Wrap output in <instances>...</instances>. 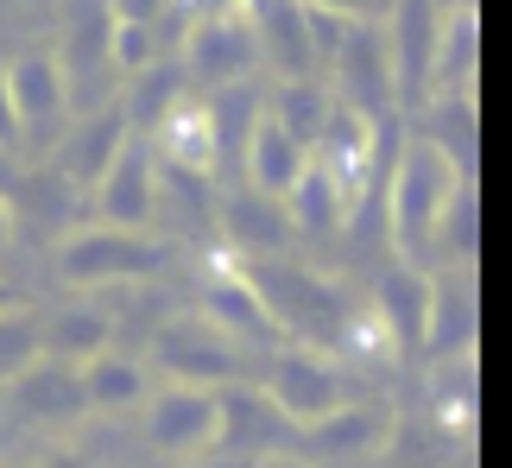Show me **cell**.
Returning <instances> with one entry per match:
<instances>
[{"label":"cell","mask_w":512,"mask_h":468,"mask_svg":"<svg viewBox=\"0 0 512 468\" xmlns=\"http://www.w3.org/2000/svg\"><path fill=\"white\" fill-rule=\"evenodd\" d=\"M462 178L468 171L437 146V133L399 140V152H392V165H386V234H392V253H399L405 266H424L437 216H443V203L456 197Z\"/></svg>","instance_id":"obj_1"},{"label":"cell","mask_w":512,"mask_h":468,"mask_svg":"<svg viewBox=\"0 0 512 468\" xmlns=\"http://www.w3.org/2000/svg\"><path fill=\"white\" fill-rule=\"evenodd\" d=\"M247 279L260 285V298L279 323V336H298L304 348H342L348 336V310H354V291H342L336 279H317V272L279 260V253H260V260H241Z\"/></svg>","instance_id":"obj_2"},{"label":"cell","mask_w":512,"mask_h":468,"mask_svg":"<svg viewBox=\"0 0 512 468\" xmlns=\"http://www.w3.org/2000/svg\"><path fill=\"white\" fill-rule=\"evenodd\" d=\"M177 247L152 228H76L57 247V279L70 291H108V285H140L152 272H165Z\"/></svg>","instance_id":"obj_3"},{"label":"cell","mask_w":512,"mask_h":468,"mask_svg":"<svg viewBox=\"0 0 512 468\" xmlns=\"http://www.w3.org/2000/svg\"><path fill=\"white\" fill-rule=\"evenodd\" d=\"M253 386L272 399V412L285 418V431H304V424H317L323 412H336L348 399L342 367L329 361L323 348H266Z\"/></svg>","instance_id":"obj_4"},{"label":"cell","mask_w":512,"mask_h":468,"mask_svg":"<svg viewBox=\"0 0 512 468\" xmlns=\"http://www.w3.org/2000/svg\"><path fill=\"white\" fill-rule=\"evenodd\" d=\"M146 367H159L165 380H184V386H222L247 367V355L203 317V310H184V317H171L165 329H152Z\"/></svg>","instance_id":"obj_5"},{"label":"cell","mask_w":512,"mask_h":468,"mask_svg":"<svg viewBox=\"0 0 512 468\" xmlns=\"http://www.w3.org/2000/svg\"><path fill=\"white\" fill-rule=\"evenodd\" d=\"M177 70L190 83L228 89V83H253L260 70V45H253L247 13H203L184 26V45H177Z\"/></svg>","instance_id":"obj_6"},{"label":"cell","mask_w":512,"mask_h":468,"mask_svg":"<svg viewBox=\"0 0 512 468\" xmlns=\"http://www.w3.org/2000/svg\"><path fill=\"white\" fill-rule=\"evenodd\" d=\"M329 95H336L342 108L367 114V121H380V114L399 108V89H392V51H386L380 26H367V19L348 26V38L336 45V57H329Z\"/></svg>","instance_id":"obj_7"},{"label":"cell","mask_w":512,"mask_h":468,"mask_svg":"<svg viewBox=\"0 0 512 468\" xmlns=\"http://www.w3.org/2000/svg\"><path fill=\"white\" fill-rule=\"evenodd\" d=\"M89 209L108 228H152L159 222V159L140 133H127L114 146V159L102 165V178L89 184Z\"/></svg>","instance_id":"obj_8"},{"label":"cell","mask_w":512,"mask_h":468,"mask_svg":"<svg viewBox=\"0 0 512 468\" xmlns=\"http://www.w3.org/2000/svg\"><path fill=\"white\" fill-rule=\"evenodd\" d=\"M7 95H13V121H19V152H45L64 140L70 89L51 51H26L19 64H7Z\"/></svg>","instance_id":"obj_9"},{"label":"cell","mask_w":512,"mask_h":468,"mask_svg":"<svg viewBox=\"0 0 512 468\" xmlns=\"http://www.w3.org/2000/svg\"><path fill=\"white\" fill-rule=\"evenodd\" d=\"M196 310L222 329V336L241 348V355H253V348H266L279 342V323H272V310H266V298H260V285L247 279V266L241 260H215L209 266V279H203V298H196Z\"/></svg>","instance_id":"obj_10"},{"label":"cell","mask_w":512,"mask_h":468,"mask_svg":"<svg viewBox=\"0 0 512 468\" xmlns=\"http://www.w3.org/2000/svg\"><path fill=\"white\" fill-rule=\"evenodd\" d=\"M146 437L165 456H203L215 443V386H184L165 380L159 393H146Z\"/></svg>","instance_id":"obj_11"},{"label":"cell","mask_w":512,"mask_h":468,"mask_svg":"<svg viewBox=\"0 0 512 468\" xmlns=\"http://www.w3.org/2000/svg\"><path fill=\"white\" fill-rule=\"evenodd\" d=\"M7 386V412L19 424H38V431H51V424H70L76 412H89L83 405V380H76V361L64 355H32L19 367Z\"/></svg>","instance_id":"obj_12"},{"label":"cell","mask_w":512,"mask_h":468,"mask_svg":"<svg viewBox=\"0 0 512 468\" xmlns=\"http://www.w3.org/2000/svg\"><path fill=\"white\" fill-rule=\"evenodd\" d=\"M437 13L443 0H399L386 19V51H392V89H399V108L424 102L430 95V51H437Z\"/></svg>","instance_id":"obj_13"},{"label":"cell","mask_w":512,"mask_h":468,"mask_svg":"<svg viewBox=\"0 0 512 468\" xmlns=\"http://www.w3.org/2000/svg\"><path fill=\"white\" fill-rule=\"evenodd\" d=\"M285 222H291V234H304V241H336V234L354 222V209H348V190L336 184V171H329L317 152L304 159V171L291 178V190H285Z\"/></svg>","instance_id":"obj_14"},{"label":"cell","mask_w":512,"mask_h":468,"mask_svg":"<svg viewBox=\"0 0 512 468\" xmlns=\"http://www.w3.org/2000/svg\"><path fill=\"white\" fill-rule=\"evenodd\" d=\"M215 222H222V241L234 247V260H260V253H279L291 241L285 203L266 197V190H253V184L215 197Z\"/></svg>","instance_id":"obj_15"},{"label":"cell","mask_w":512,"mask_h":468,"mask_svg":"<svg viewBox=\"0 0 512 468\" xmlns=\"http://www.w3.org/2000/svg\"><path fill=\"white\" fill-rule=\"evenodd\" d=\"M285 431V418L272 412V399L260 386H215V443L209 450H222L234 462L272 450V437Z\"/></svg>","instance_id":"obj_16"},{"label":"cell","mask_w":512,"mask_h":468,"mask_svg":"<svg viewBox=\"0 0 512 468\" xmlns=\"http://www.w3.org/2000/svg\"><path fill=\"white\" fill-rule=\"evenodd\" d=\"M260 64L272 76H317L310 64V38H304V0H241Z\"/></svg>","instance_id":"obj_17"},{"label":"cell","mask_w":512,"mask_h":468,"mask_svg":"<svg viewBox=\"0 0 512 468\" xmlns=\"http://www.w3.org/2000/svg\"><path fill=\"white\" fill-rule=\"evenodd\" d=\"M443 355H475V291H468L462 272H430V323L418 361H443Z\"/></svg>","instance_id":"obj_18"},{"label":"cell","mask_w":512,"mask_h":468,"mask_svg":"<svg viewBox=\"0 0 512 468\" xmlns=\"http://www.w3.org/2000/svg\"><path fill=\"white\" fill-rule=\"evenodd\" d=\"M304 159H310L304 140H291V133L272 121L266 108L253 114V127H247V140H241V178H247L253 190H266V197H285L291 178L304 171Z\"/></svg>","instance_id":"obj_19"},{"label":"cell","mask_w":512,"mask_h":468,"mask_svg":"<svg viewBox=\"0 0 512 468\" xmlns=\"http://www.w3.org/2000/svg\"><path fill=\"white\" fill-rule=\"evenodd\" d=\"M108 32H114L108 0H70L64 7V51H51V57H57V70H64L70 95H76V83H89V76H114L108 70Z\"/></svg>","instance_id":"obj_20"},{"label":"cell","mask_w":512,"mask_h":468,"mask_svg":"<svg viewBox=\"0 0 512 468\" xmlns=\"http://www.w3.org/2000/svg\"><path fill=\"white\" fill-rule=\"evenodd\" d=\"M386 431H392V412L386 405H336V412H323L317 424H304V443L317 450L323 462H348V456H373L386 443Z\"/></svg>","instance_id":"obj_21"},{"label":"cell","mask_w":512,"mask_h":468,"mask_svg":"<svg viewBox=\"0 0 512 468\" xmlns=\"http://www.w3.org/2000/svg\"><path fill=\"white\" fill-rule=\"evenodd\" d=\"M76 380H83V405L89 412H127L152 393V367L127 348H95L89 361H76Z\"/></svg>","instance_id":"obj_22"},{"label":"cell","mask_w":512,"mask_h":468,"mask_svg":"<svg viewBox=\"0 0 512 468\" xmlns=\"http://www.w3.org/2000/svg\"><path fill=\"white\" fill-rule=\"evenodd\" d=\"M373 310H380V323H386V336H392V355H399V361H418L424 323H430V272L399 266L380 291H373Z\"/></svg>","instance_id":"obj_23"},{"label":"cell","mask_w":512,"mask_h":468,"mask_svg":"<svg viewBox=\"0 0 512 468\" xmlns=\"http://www.w3.org/2000/svg\"><path fill=\"white\" fill-rule=\"evenodd\" d=\"M121 140H127L121 102H102L83 127H64V140H57V152H64V184L89 197V184L102 178V165L114 159V146H121Z\"/></svg>","instance_id":"obj_24"},{"label":"cell","mask_w":512,"mask_h":468,"mask_svg":"<svg viewBox=\"0 0 512 468\" xmlns=\"http://www.w3.org/2000/svg\"><path fill=\"white\" fill-rule=\"evenodd\" d=\"M146 146L159 152V159H171V165H190V171H209L215 178V127H209V102L203 95H184L159 127L146 133Z\"/></svg>","instance_id":"obj_25"},{"label":"cell","mask_w":512,"mask_h":468,"mask_svg":"<svg viewBox=\"0 0 512 468\" xmlns=\"http://www.w3.org/2000/svg\"><path fill=\"white\" fill-rule=\"evenodd\" d=\"M260 108L291 133V140L317 146V133L329 127V114H336V95H329L323 76H279L272 95H260Z\"/></svg>","instance_id":"obj_26"},{"label":"cell","mask_w":512,"mask_h":468,"mask_svg":"<svg viewBox=\"0 0 512 468\" xmlns=\"http://www.w3.org/2000/svg\"><path fill=\"white\" fill-rule=\"evenodd\" d=\"M127 83H133V89H127L121 114H127V133H140V140L165 121L177 102H184V95H190V76L177 70V64H146L140 76H127Z\"/></svg>","instance_id":"obj_27"},{"label":"cell","mask_w":512,"mask_h":468,"mask_svg":"<svg viewBox=\"0 0 512 468\" xmlns=\"http://www.w3.org/2000/svg\"><path fill=\"white\" fill-rule=\"evenodd\" d=\"M437 380H430V412H437V431L468 437L475 431V355H443L430 361Z\"/></svg>","instance_id":"obj_28"},{"label":"cell","mask_w":512,"mask_h":468,"mask_svg":"<svg viewBox=\"0 0 512 468\" xmlns=\"http://www.w3.org/2000/svg\"><path fill=\"white\" fill-rule=\"evenodd\" d=\"M38 329H45V355L89 361L95 348H108L114 317H108V310H95V304H70V310H57V317H51V323H38Z\"/></svg>","instance_id":"obj_29"},{"label":"cell","mask_w":512,"mask_h":468,"mask_svg":"<svg viewBox=\"0 0 512 468\" xmlns=\"http://www.w3.org/2000/svg\"><path fill=\"white\" fill-rule=\"evenodd\" d=\"M38 323H45V317H38L32 304L0 310V380H13L32 355H45V329H38Z\"/></svg>","instance_id":"obj_30"},{"label":"cell","mask_w":512,"mask_h":468,"mask_svg":"<svg viewBox=\"0 0 512 468\" xmlns=\"http://www.w3.org/2000/svg\"><path fill=\"white\" fill-rule=\"evenodd\" d=\"M146 64H159V26H127V19H114V32H108V70L114 76H140Z\"/></svg>","instance_id":"obj_31"},{"label":"cell","mask_w":512,"mask_h":468,"mask_svg":"<svg viewBox=\"0 0 512 468\" xmlns=\"http://www.w3.org/2000/svg\"><path fill=\"white\" fill-rule=\"evenodd\" d=\"M177 0H108L114 19H127V26H165Z\"/></svg>","instance_id":"obj_32"},{"label":"cell","mask_w":512,"mask_h":468,"mask_svg":"<svg viewBox=\"0 0 512 468\" xmlns=\"http://www.w3.org/2000/svg\"><path fill=\"white\" fill-rule=\"evenodd\" d=\"M19 152V121H13V95H7V70H0V159Z\"/></svg>","instance_id":"obj_33"},{"label":"cell","mask_w":512,"mask_h":468,"mask_svg":"<svg viewBox=\"0 0 512 468\" xmlns=\"http://www.w3.org/2000/svg\"><path fill=\"white\" fill-rule=\"evenodd\" d=\"M184 19H203V13H241V0H177Z\"/></svg>","instance_id":"obj_34"},{"label":"cell","mask_w":512,"mask_h":468,"mask_svg":"<svg viewBox=\"0 0 512 468\" xmlns=\"http://www.w3.org/2000/svg\"><path fill=\"white\" fill-rule=\"evenodd\" d=\"M38 468H89V462L70 456V450H45V456H38Z\"/></svg>","instance_id":"obj_35"},{"label":"cell","mask_w":512,"mask_h":468,"mask_svg":"<svg viewBox=\"0 0 512 468\" xmlns=\"http://www.w3.org/2000/svg\"><path fill=\"white\" fill-rule=\"evenodd\" d=\"M7 247H13V203L0 197V253H7Z\"/></svg>","instance_id":"obj_36"},{"label":"cell","mask_w":512,"mask_h":468,"mask_svg":"<svg viewBox=\"0 0 512 468\" xmlns=\"http://www.w3.org/2000/svg\"><path fill=\"white\" fill-rule=\"evenodd\" d=\"M247 468H253V462H247ZM260 468H310V462H298V456H266Z\"/></svg>","instance_id":"obj_37"},{"label":"cell","mask_w":512,"mask_h":468,"mask_svg":"<svg viewBox=\"0 0 512 468\" xmlns=\"http://www.w3.org/2000/svg\"><path fill=\"white\" fill-rule=\"evenodd\" d=\"M13 304H26V298H19V285H7V279H0V310H13Z\"/></svg>","instance_id":"obj_38"},{"label":"cell","mask_w":512,"mask_h":468,"mask_svg":"<svg viewBox=\"0 0 512 468\" xmlns=\"http://www.w3.org/2000/svg\"><path fill=\"white\" fill-rule=\"evenodd\" d=\"M323 7H342V13H361V0H323Z\"/></svg>","instance_id":"obj_39"}]
</instances>
